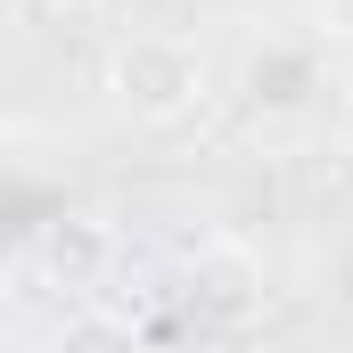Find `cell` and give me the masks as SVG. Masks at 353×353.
Returning <instances> with one entry per match:
<instances>
[{
  "instance_id": "3957f363",
  "label": "cell",
  "mask_w": 353,
  "mask_h": 353,
  "mask_svg": "<svg viewBox=\"0 0 353 353\" xmlns=\"http://www.w3.org/2000/svg\"><path fill=\"white\" fill-rule=\"evenodd\" d=\"M33 279L41 288H58V296H83V288H99L107 279V263H115V239L99 230V222H83V214H58V222H41L33 230Z\"/></svg>"
},
{
  "instance_id": "8992f818",
  "label": "cell",
  "mask_w": 353,
  "mask_h": 353,
  "mask_svg": "<svg viewBox=\"0 0 353 353\" xmlns=\"http://www.w3.org/2000/svg\"><path fill=\"white\" fill-rule=\"evenodd\" d=\"M337 148H345V157H353V99H345V107H337Z\"/></svg>"
},
{
  "instance_id": "7a4b0ae2",
  "label": "cell",
  "mask_w": 353,
  "mask_h": 353,
  "mask_svg": "<svg viewBox=\"0 0 353 353\" xmlns=\"http://www.w3.org/2000/svg\"><path fill=\"white\" fill-rule=\"evenodd\" d=\"M181 304H189L197 329L239 337V329L263 321L271 271H263V255H255L247 239H197V255H189V271H181Z\"/></svg>"
},
{
  "instance_id": "5b68a950",
  "label": "cell",
  "mask_w": 353,
  "mask_h": 353,
  "mask_svg": "<svg viewBox=\"0 0 353 353\" xmlns=\"http://www.w3.org/2000/svg\"><path fill=\"white\" fill-rule=\"evenodd\" d=\"M107 0H8V17L17 25H33V33H50V25H83V17H99Z\"/></svg>"
},
{
  "instance_id": "277c9868",
  "label": "cell",
  "mask_w": 353,
  "mask_h": 353,
  "mask_svg": "<svg viewBox=\"0 0 353 353\" xmlns=\"http://www.w3.org/2000/svg\"><path fill=\"white\" fill-rule=\"evenodd\" d=\"M50 353H148V345H140V329H132L123 312L83 304V312H66V329H58V345H50Z\"/></svg>"
},
{
  "instance_id": "6da1fadb",
  "label": "cell",
  "mask_w": 353,
  "mask_h": 353,
  "mask_svg": "<svg viewBox=\"0 0 353 353\" xmlns=\"http://www.w3.org/2000/svg\"><path fill=\"white\" fill-rule=\"evenodd\" d=\"M205 90H214V58H205L189 33H173V25L123 33V41L107 50V99H115L132 123H148V132L189 123V115L205 107Z\"/></svg>"
}]
</instances>
